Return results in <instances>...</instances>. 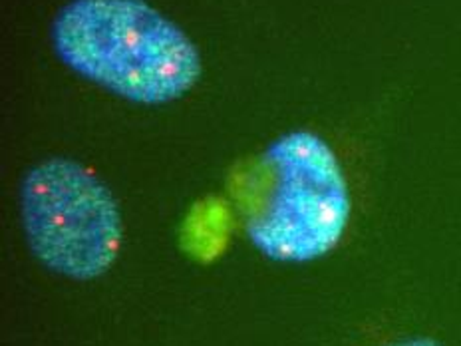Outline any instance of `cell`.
<instances>
[{
	"instance_id": "obj_2",
	"label": "cell",
	"mask_w": 461,
	"mask_h": 346,
	"mask_svg": "<svg viewBox=\"0 0 461 346\" xmlns=\"http://www.w3.org/2000/svg\"><path fill=\"white\" fill-rule=\"evenodd\" d=\"M350 211L339 156L319 133L299 130L265 151L263 199L245 229L257 251L273 261L309 263L339 247Z\"/></svg>"
},
{
	"instance_id": "obj_1",
	"label": "cell",
	"mask_w": 461,
	"mask_h": 346,
	"mask_svg": "<svg viewBox=\"0 0 461 346\" xmlns=\"http://www.w3.org/2000/svg\"><path fill=\"white\" fill-rule=\"evenodd\" d=\"M52 42L82 78L146 105L179 100L203 72L194 41L146 0H72Z\"/></svg>"
},
{
	"instance_id": "obj_4",
	"label": "cell",
	"mask_w": 461,
	"mask_h": 346,
	"mask_svg": "<svg viewBox=\"0 0 461 346\" xmlns=\"http://www.w3.org/2000/svg\"><path fill=\"white\" fill-rule=\"evenodd\" d=\"M390 346H441V344L431 341V339H410V341H402V342L390 344Z\"/></svg>"
},
{
	"instance_id": "obj_3",
	"label": "cell",
	"mask_w": 461,
	"mask_h": 346,
	"mask_svg": "<svg viewBox=\"0 0 461 346\" xmlns=\"http://www.w3.org/2000/svg\"><path fill=\"white\" fill-rule=\"evenodd\" d=\"M21 217L38 261L74 281L108 273L122 251L118 201L92 169L74 159L50 158L26 173Z\"/></svg>"
}]
</instances>
